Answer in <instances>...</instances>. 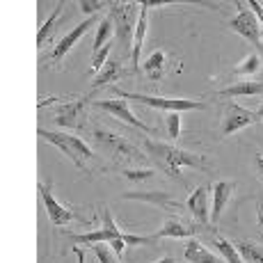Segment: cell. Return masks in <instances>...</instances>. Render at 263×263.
Wrapping results in <instances>:
<instances>
[{
    "instance_id": "obj_18",
    "label": "cell",
    "mask_w": 263,
    "mask_h": 263,
    "mask_svg": "<svg viewBox=\"0 0 263 263\" xmlns=\"http://www.w3.org/2000/svg\"><path fill=\"white\" fill-rule=\"evenodd\" d=\"M259 94H263V83H256V80H240V83L217 92V96H227V99H234V96H259Z\"/></svg>"
},
{
    "instance_id": "obj_17",
    "label": "cell",
    "mask_w": 263,
    "mask_h": 263,
    "mask_svg": "<svg viewBox=\"0 0 263 263\" xmlns=\"http://www.w3.org/2000/svg\"><path fill=\"white\" fill-rule=\"evenodd\" d=\"M121 76H124V69H121L119 60H108V62H105V67L101 69V71L96 73V78L92 80V89L105 87V85H110V83H115V80H119Z\"/></svg>"
},
{
    "instance_id": "obj_26",
    "label": "cell",
    "mask_w": 263,
    "mask_h": 263,
    "mask_svg": "<svg viewBox=\"0 0 263 263\" xmlns=\"http://www.w3.org/2000/svg\"><path fill=\"white\" fill-rule=\"evenodd\" d=\"M124 199H144V201H156V204H167V201H172V204H176L172 197L163 195V192H126Z\"/></svg>"
},
{
    "instance_id": "obj_34",
    "label": "cell",
    "mask_w": 263,
    "mask_h": 263,
    "mask_svg": "<svg viewBox=\"0 0 263 263\" xmlns=\"http://www.w3.org/2000/svg\"><path fill=\"white\" fill-rule=\"evenodd\" d=\"M110 245H112V250H115V254H121V252H124V247H126V240L124 238H117V240H112L110 242Z\"/></svg>"
},
{
    "instance_id": "obj_1",
    "label": "cell",
    "mask_w": 263,
    "mask_h": 263,
    "mask_svg": "<svg viewBox=\"0 0 263 263\" xmlns=\"http://www.w3.org/2000/svg\"><path fill=\"white\" fill-rule=\"evenodd\" d=\"M144 149L149 158L154 160V167H158L176 181H181V167L209 170V160L204 158V154H190L174 144L156 142V140H144Z\"/></svg>"
},
{
    "instance_id": "obj_10",
    "label": "cell",
    "mask_w": 263,
    "mask_h": 263,
    "mask_svg": "<svg viewBox=\"0 0 263 263\" xmlns=\"http://www.w3.org/2000/svg\"><path fill=\"white\" fill-rule=\"evenodd\" d=\"M96 21H99V16H89V18H85L83 23L80 25H76V28L71 30V32L69 34H64L62 39H60V44H55V48H53V53H50V60H53V62H58V60H62L64 55L69 53V50H71L76 44L80 42V39L85 37V34L89 32V28H92V25H96Z\"/></svg>"
},
{
    "instance_id": "obj_28",
    "label": "cell",
    "mask_w": 263,
    "mask_h": 263,
    "mask_svg": "<svg viewBox=\"0 0 263 263\" xmlns=\"http://www.w3.org/2000/svg\"><path fill=\"white\" fill-rule=\"evenodd\" d=\"M110 48H112V44H108V46H103L99 53H94V58H92V71L99 73L101 69L105 67V62H108V55H110Z\"/></svg>"
},
{
    "instance_id": "obj_33",
    "label": "cell",
    "mask_w": 263,
    "mask_h": 263,
    "mask_svg": "<svg viewBox=\"0 0 263 263\" xmlns=\"http://www.w3.org/2000/svg\"><path fill=\"white\" fill-rule=\"evenodd\" d=\"M256 224L263 229V197L256 201Z\"/></svg>"
},
{
    "instance_id": "obj_24",
    "label": "cell",
    "mask_w": 263,
    "mask_h": 263,
    "mask_svg": "<svg viewBox=\"0 0 263 263\" xmlns=\"http://www.w3.org/2000/svg\"><path fill=\"white\" fill-rule=\"evenodd\" d=\"M62 7H64V3H58L55 5V9H53V14L48 16V21L39 28V32H37V46H44V42L50 37V32H53V28H55V23H58V16H60V12H62Z\"/></svg>"
},
{
    "instance_id": "obj_30",
    "label": "cell",
    "mask_w": 263,
    "mask_h": 263,
    "mask_svg": "<svg viewBox=\"0 0 263 263\" xmlns=\"http://www.w3.org/2000/svg\"><path fill=\"white\" fill-rule=\"evenodd\" d=\"M154 174H156L154 170H124V176L130 179V181H146Z\"/></svg>"
},
{
    "instance_id": "obj_36",
    "label": "cell",
    "mask_w": 263,
    "mask_h": 263,
    "mask_svg": "<svg viewBox=\"0 0 263 263\" xmlns=\"http://www.w3.org/2000/svg\"><path fill=\"white\" fill-rule=\"evenodd\" d=\"M73 254L78 256V263H85V256H83V252H80V247H73Z\"/></svg>"
},
{
    "instance_id": "obj_23",
    "label": "cell",
    "mask_w": 263,
    "mask_h": 263,
    "mask_svg": "<svg viewBox=\"0 0 263 263\" xmlns=\"http://www.w3.org/2000/svg\"><path fill=\"white\" fill-rule=\"evenodd\" d=\"M215 247H217V252H220L222 259H224L227 263H245L242 261V256L238 254V250H236L234 242H229L227 238H222V236H217L215 238Z\"/></svg>"
},
{
    "instance_id": "obj_29",
    "label": "cell",
    "mask_w": 263,
    "mask_h": 263,
    "mask_svg": "<svg viewBox=\"0 0 263 263\" xmlns=\"http://www.w3.org/2000/svg\"><path fill=\"white\" fill-rule=\"evenodd\" d=\"M167 133L172 140L181 135V112H167Z\"/></svg>"
},
{
    "instance_id": "obj_11",
    "label": "cell",
    "mask_w": 263,
    "mask_h": 263,
    "mask_svg": "<svg viewBox=\"0 0 263 263\" xmlns=\"http://www.w3.org/2000/svg\"><path fill=\"white\" fill-rule=\"evenodd\" d=\"M197 229H199L197 224H185V222H181L179 217H170V220L165 222V224L160 227L154 236H151V240H160V238H195Z\"/></svg>"
},
{
    "instance_id": "obj_31",
    "label": "cell",
    "mask_w": 263,
    "mask_h": 263,
    "mask_svg": "<svg viewBox=\"0 0 263 263\" xmlns=\"http://www.w3.org/2000/svg\"><path fill=\"white\" fill-rule=\"evenodd\" d=\"M108 3H99V0H80V9L89 16H94V12H99L101 7H105Z\"/></svg>"
},
{
    "instance_id": "obj_7",
    "label": "cell",
    "mask_w": 263,
    "mask_h": 263,
    "mask_svg": "<svg viewBox=\"0 0 263 263\" xmlns=\"http://www.w3.org/2000/svg\"><path fill=\"white\" fill-rule=\"evenodd\" d=\"M261 117L252 110L242 108V105L229 101L227 103V110H224V121H222V135H234L236 130H242L247 126H254L259 124Z\"/></svg>"
},
{
    "instance_id": "obj_16",
    "label": "cell",
    "mask_w": 263,
    "mask_h": 263,
    "mask_svg": "<svg viewBox=\"0 0 263 263\" xmlns=\"http://www.w3.org/2000/svg\"><path fill=\"white\" fill-rule=\"evenodd\" d=\"M133 5H112V18H117V37L121 39L124 44H128V37L130 32H135V28L130 25L128 21V12Z\"/></svg>"
},
{
    "instance_id": "obj_37",
    "label": "cell",
    "mask_w": 263,
    "mask_h": 263,
    "mask_svg": "<svg viewBox=\"0 0 263 263\" xmlns=\"http://www.w3.org/2000/svg\"><path fill=\"white\" fill-rule=\"evenodd\" d=\"M156 263H176V261L172 259V256H163V259H160V261H156Z\"/></svg>"
},
{
    "instance_id": "obj_13",
    "label": "cell",
    "mask_w": 263,
    "mask_h": 263,
    "mask_svg": "<svg viewBox=\"0 0 263 263\" xmlns=\"http://www.w3.org/2000/svg\"><path fill=\"white\" fill-rule=\"evenodd\" d=\"M234 188H236L234 181H217L215 183V188H213V211H211V222H213V224H217L220 215L224 213Z\"/></svg>"
},
{
    "instance_id": "obj_25",
    "label": "cell",
    "mask_w": 263,
    "mask_h": 263,
    "mask_svg": "<svg viewBox=\"0 0 263 263\" xmlns=\"http://www.w3.org/2000/svg\"><path fill=\"white\" fill-rule=\"evenodd\" d=\"M261 67H263V60H261L256 53H252V55H247V58L242 60L238 67L234 69V73H236V76H254Z\"/></svg>"
},
{
    "instance_id": "obj_8",
    "label": "cell",
    "mask_w": 263,
    "mask_h": 263,
    "mask_svg": "<svg viewBox=\"0 0 263 263\" xmlns=\"http://www.w3.org/2000/svg\"><path fill=\"white\" fill-rule=\"evenodd\" d=\"M39 195H42V199H44L48 220L53 227H64L73 220H80V215H76L71 209H67L64 204H60V201L55 199L53 192H50V183H39Z\"/></svg>"
},
{
    "instance_id": "obj_27",
    "label": "cell",
    "mask_w": 263,
    "mask_h": 263,
    "mask_svg": "<svg viewBox=\"0 0 263 263\" xmlns=\"http://www.w3.org/2000/svg\"><path fill=\"white\" fill-rule=\"evenodd\" d=\"M89 247H92V252L96 254L99 263H119V256L112 254V252H110L103 242H96V245H89Z\"/></svg>"
},
{
    "instance_id": "obj_20",
    "label": "cell",
    "mask_w": 263,
    "mask_h": 263,
    "mask_svg": "<svg viewBox=\"0 0 263 263\" xmlns=\"http://www.w3.org/2000/svg\"><path fill=\"white\" fill-rule=\"evenodd\" d=\"M236 250H238V254L242 256V261H247V263H263V247L256 245V242L240 240L238 245H236Z\"/></svg>"
},
{
    "instance_id": "obj_9",
    "label": "cell",
    "mask_w": 263,
    "mask_h": 263,
    "mask_svg": "<svg viewBox=\"0 0 263 263\" xmlns=\"http://www.w3.org/2000/svg\"><path fill=\"white\" fill-rule=\"evenodd\" d=\"M96 108L105 110V112H110L112 117L126 121L128 126H133V128H138V130H144V133H154V128H151V126H146L144 121H140L133 112H130L128 101H126V99H105V101H96Z\"/></svg>"
},
{
    "instance_id": "obj_6",
    "label": "cell",
    "mask_w": 263,
    "mask_h": 263,
    "mask_svg": "<svg viewBox=\"0 0 263 263\" xmlns=\"http://www.w3.org/2000/svg\"><path fill=\"white\" fill-rule=\"evenodd\" d=\"M87 103H89V99H85V96L69 101V103H62L53 112V121L60 126V128L80 130L85 126V117H87Z\"/></svg>"
},
{
    "instance_id": "obj_14",
    "label": "cell",
    "mask_w": 263,
    "mask_h": 263,
    "mask_svg": "<svg viewBox=\"0 0 263 263\" xmlns=\"http://www.w3.org/2000/svg\"><path fill=\"white\" fill-rule=\"evenodd\" d=\"M188 211L195 215V220L199 224H209V190L206 188H197L185 201Z\"/></svg>"
},
{
    "instance_id": "obj_35",
    "label": "cell",
    "mask_w": 263,
    "mask_h": 263,
    "mask_svg": "<svg viewBox=\"0 0 263 263\" xmlns=\"http://www.w3.org/2000/svg\"><path fill=\"white\" fill-rule=\"evenodd\" d=\"M254 163H256V170H259V176H261V181H263V156L261 154L254 158Z\"/></svg>"
},
{
    "instance_id": "obj_32",
    "label": "cell",
    "mask_w": 263,
    "mask_h": 263,
    "mask_svg": "<svg viewBox=\"0 0 263 263\" xmlns=\"http://www.w3.org/2000/svg\"><path fill=\"white\" fill-rule=\"evenodd\" d=\"M247 7H250L252 12H254V16L259 18V25H263V5L256 3V0H250V3H247Z\"/></svg>"
},
{
    "instance_id": "obj_15",
    "label": "cell",
    "mask_w": 263,
    "mask_h": 263,
    "mask_svg": "<svg viewBox=\"0 0 263 263\" xmlns=\"http://www.w3.org/2000/svg\"><path fill=\"white\" fill-rule=\"evenodd\" d=\"M183 256H185L188 263H222V259H217L215 254H211V252L206 250L197 238H188Z\"/></svg>"
},
{
    "instance_id": "obj_21",
    "label": "cell",
    "mask_w": 263,
    "mask_h": 263,
    "mask_svg": "<svg viewBox=\"0 0 263 263\" xmlns=\"http://www.w3.org/2000/svg\"><path fill=\"white\" fill-rule=\"evenodd\" d=\"M163 67H165V53L163 50L151 53L149 58H146V62H144V71H146V76H149L151 80L163 78Z\"/></svg>"
},
{
    "instance_id": "obj_22",
    "label": "cell",
    "mask_w": 263,
    "mask_h": 263,
    "mask_svg": "<svg viewBox=\"0 0 263 263\" xmlns=\"http://www.w3.org/2000/svg\"><path fill=\"white\" fill-rule=\"evenodd\" d=\"M112 16H105L103 21L99 23V30H96V34H94V53H99L103 46H108V39L112 37Z\"/></svg>"
},
{
    "instance_id": "obj_3",
    "label": "cell",
    "mask_w": 263,
    "mask_h": 263,
    "mask_svg": "<svg viewBox=\"0 0 263 263\" xmlns=\"http://www.w3.org/2000/svg\"><path fill=\"white\" fill-rule=\"evenodd\" d=\"M37 133L42 135L46 142H50L53 146H58V149L62 151L69 160H71L76 167H85V163H87V160L94 156L92 149H89V144L83 142L80 138H76V135L55 133V130H46V128H39Z\"/></svg>"
},
{
    "instance_id": "obj_12",
    "label": "cell",
    "mask_w": 263,
    "mask_h": 263,
    "mask_svg": "<svg viewBox=\"0 0 263 263\" xmlns=\"http://www.w3.org/2000/svg\"><path fill=\"white\" fill-rule=\"evenodd\" d=\"M146 14H149V5L142 3V5H140L138 23H135V32H133V50H130V62H133V67H135V73H138L140 53H142L144 37H146Z\"/></svg>"
},
{
    "instance_id": "obj_38",
    "label": "cell",
    "mask_w": 263,
    "mask_h": 263,
    "mask_svg": "<svg viewBox=\"0 0 263 263\" xmlns=\"http://www.w3.org/2000/svg\"><path fill=\"white\" fill-rule=\"evenodd\" d=\"M256 115H259V117H261V121H263V103L259 105V110H256Z\"/></svg>"
},
{
    "instance_id": "obj_4",
    "label": "cell",
    "mask_w": 263,
    "mask_h": 263,
    "mask_svg": "<svg viewBox=\"0 0 263 263\" xmlns=\"http://www.w3.org/2000/svg\"><path fill=\"white\" fill-rule=\"evenodd\" d=\"M117 99H130L144 103L149 108H158L165 112H185V110H204V101L195 99H165V96H149V94H133V92H117Z\"/></svg>"
},
{
    "instance_id": "obj_5",
    "label": "cell",
    "mask_w": 263,
    "mask_h": 263,
    "mask_svg": "<svg viewBox=\"0 0 263 263\" xmlns=\"http://www.w3.org/2000/svg\"><path fill=\"white\" fill-rule=\"evenodd\" d=\"M238 7V14L229 21V28L234 30L236 34L245 37L250 44H254L256 48H263V42H261V25H259V18L254 16L250 7H245L242 3H236Z\"/></svg>"
},
{
    "instance_id": "obj_2",
    "label": "cell",
    "mask_w": 263,
    "mask_h": 263,
    "mask_svg": "<svg viewBox=\"0 0 263 263\" xmlns=\"http://www.w3.org/2000/svg\"><path fill=\"white\" fill-rule=\"evenodd\" d=\"M92 138H94L96 149L103 151L108 158H112L115 163H119V165H142L146 160V156L140 154L138 146L130 144L128 140L121 138V135H115L103 128H96Z\"/></svg>"
},
{
    "instance_id": "obj_19",
    "label": "cell",
    "mask_w": 263,
    "mask_h": 263,
    "mask_svg": "<svg viewBox=\"0 0 263 263\" xmlns=\"http://www.w3.org/2000/svg\"><path fill=\"white\" fill-rule=\"evenodd\" d=\"M124 234H112V231L108 229H99V231H89V234H83V236H76L71 234L69 238H71L73 242H78V245H96V242H112L121 238Z\"/></svg>"
}]
</instances>
